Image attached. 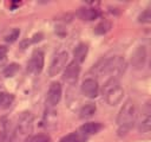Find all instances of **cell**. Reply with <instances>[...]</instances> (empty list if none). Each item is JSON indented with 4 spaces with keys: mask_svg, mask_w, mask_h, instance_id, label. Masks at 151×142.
I'll return each mask as SVG.
<instances>
[{
    "mask_svg": "<svg viewBox=\"0 0 151 142\" xmlns=\"http://www.w3.org/2000/svg\"><path fill=\"white\" fill-rule=\"evenodd\" d=\"M87 52H88V46H87L86 44L81 43V44L77 45V47H76L74 51H73L74 60H76L78 64H81V63L85 60V58H86V56H87Z\"/></svg>",
    "mask_w": 151,
    "mask_h": 142,
    "instance_id": "4fadbf2b",
    "label": "cell"
},
{
    "mask_svg": "<svg viewBox=\"0 0 151 142\" xmlns=\"http://www.w3.org/2000/svg\"><path fill=\"white\" fill-rule=\"evenodd\" d=\"M18 71H19V64H17V63H12V64L7 65V66L4 69L2 73H4L5 77H13Z\"/></svg>",
    "mask_w": 151,
    "mask_h": 142,
    "instance_id": "ac0fdd59",
    "label": "cell"
},
{
    "mask_svg": "<svg viewBox=\"0 0 151 142\" xmlns=\"http://www.w3.org/2000/svg\"><path fill=\"white\" fill-rule=\"evenodd\" d=\"M103 129V124L99 122H87L80 125L79 128V134L81 136H90L99 133Z\"/></svg>",
    "mask_w": 151,
    "mask_h": 142,
    "instance_id": "30bf717a",
    "label": "cell"
},
{
    "mask_svg": "<svg viewBox=\"0 0 151 142\" xmlns=\"http://www.w3.org/2000/svg\"><path fill=\"white\" fill-rule=\"evenodd\" d=\"M59 142H83V136L79 133H71L61 137Z\"/></svg>",
    "mask_w": 151,
    "mask_h": 142,
    "instance_id": "ffe728a7",
    "label": "cell"
},
{
    "mask_svg": "<svg viewBox=\"0 0 151 142\" xmlns=\"http://www.w3.org/2000/svg\"><path fill=\"white\" fill-rule=\"evenodd\" d=\"M77 15L83 20H94L99 14L98 11L90 7H80L77 11Z\"/></svg>",
    "mask_w": 151,
    "mask_h": 142,
    "instance_id": "7c38bea8",
    "label": "cell"
},
{
    "mask_svg": "<svg viewBox=\"0 0 151 142\" xmlns=\"http://www.w3.org/2000/svg\"><path fill=\"white\" fill-rule=\"evenodd\" d=\"M138 129L142 133H146L151 130V104H149L146 109L144 110L139 120V123H138Z\"/></svg>",
    "mask_w": 151,
    "mask_h": 142,
    "instance_id": "8fae6325",
    "label": "cell"
},
{
    "mask_svg": "<svg viewBox=\"0 0 151 142\" xmlns=\"http://www.w3.org/2000/svg\"><path fill=\"white\" fill-rule=\"evenodd\" d=\"M144 60H145V50L144 47H139L134 53H133V57H132V63L134 66L139 67L144 64Z\"/></svg>",
    "mask_w": 151,
    "mask_h": 142,
    "instance_id": "5bb4252c",
    "label": "cell"
},
{
    "mask_svg": "<svg viewBox=\"0 0 151 142\" xmlns=\"http://www.w3.org/2000/svg\"><path fill=\"white\" fill-rule=\"evenodd\" d=\"M33 127V115L29 111H24L18 117V131L21 135L29 134Z\"/></svg>",
    "mask_w": 151,
    "mask_h": 142,
    "instance_id": "52a82bcc",
    "label": "cell"
},
{
    "mask_svg": "<svg viewBox=\"0 0 151 142\" xmlns=\"http://www.w3.org/2000/svg\"><path fill=\"white\" fill-rule=\"evenodd\" d=\"M109 30H110V24H109L107 21H101L100 24L97 25L94 32H96L97 34H104V33H106Z\"/></svg>",
    "mask_w": 151,
    "mask_h": 142,
    "instance_id": "44dd1931",
    "label": "cell"
},
{
    "mask_svg": "<svg viewBox=\"0 0 151 142\" xmlns=\"http://www.w3.org/2000/svg\"><path fill=\"white\" fill-rule=\"evenodd\" d=\"M44 63H45V58H44V52L40 50H35L32 53L31 59L28 60L27 64V70L31 73H40L42 67H44Z\"/></svg>",
    "mask_w": 151,
    "mask_h": 142,
    "instance_id": "5b68a950",
    "label": "cell"
},
{
    "mask_svg": "<svg viewBox=\"0 0 151 142\" xmlns=\"http://www.w3.org/2000/svg\"><path fill=\"white\" fill-rule=\"evenodd\" d=\"M137 118V109L136 104L131 101L127 99L120 108L118 116H117V127H118V134L120 136L126 135L131 128L133 127L134 122Z\"/></svg>",
    "mask_w": 151,
    "mask_h": 142,
    "instance_id": "7a4b0ae2",
    "label": "cell"
},
{
    "mask_svg": "<svg viewBox=\"0 0 151 142\" xmlns=\"http://www.w3.org/2000/svg\"><path fill=\"white\" fill-rule=\"evenodd\" d=\"M5 137H6V133L4 130L0 131V142H4L5 141Z\"/></svg>",
    "mask_w": 151,
    "mask_h": 142,
    "instance_id": "d4e9b609",
    "label": "cell"
},
{
    "mask_svg": "<svg viewBox=\"0 0 151 142\" xmlns=\"http://www.w3.org/2000/svg\"><path fill=\"white\" fill-rule=\"evenodd\" d=\"M126 70V62L120 56H114L107 59L99 60L92 69V72H94L96 76H110V78L120 77Z\"/></svg>",
    "mask_w": 151,
    "mask_h": 142,
    "instance_id": "6da1fadb",
    "label": "cell"
},
{
    "mask_svg": "<svg viewBox=\"0 0 151 142\" xmlns=\"http://www.w3.org/2000/svg\"><path fill=\"white\" fill-rule=\"evenodd\" d=\"M14 101V96L9 92H0V108L1 109H7L11 106V104Z\"/></svg>",
    "mask_w": 151,
    "mask_h": 142,
    "instance_id": "9a60e30c",
    "label": "cell"
},
{
    "mask_svg": "<svg viewBox=\"0 0 151 142\" xmlns=\"http://www.w3.org/2000/svg\"><path fill=\"white\" fill-rule=\"evenodd\" d=\"M79 73H80V64H78L76 60H72L71 63H68V65H66L64 70L63 79L68 84H74L79 78Z\"/></svg>",
    "mask_w": 151,
    "mask_h": 142,
    "instance_id": "8992f818",
    "label": "cell"
},
{
    "mask_svg": "<svg viewBox=\"0 0 151 142\" xmlns=\"http://www.w3.org/2000/svg\"><path fill=\"white\" fill-rule=\"evenodd\" d=\"M6 54H7V47L6 46H0V63L5 59Z\"/></svg>",
    "mask_w": 151,
    "mask_h": 142,
    "instance_id": "cb8c5ba5",
    "label": "cell"
},
{
    "mask_svg": "<svg viewBox=\"0 0 151 142\" xmlns=\"http://www.w3.org/2000/svg\"><path fill=\"white\" fill-rule=\"evenodd\" d=\"M138 21L142 24H150L151 22V6L145 8L139 15H138Z\"/></svg>",
    "mask_w": 151,
    "mask_h": 142,
    "instance_id": "d6986e66",
    "label": "cell"
},
{
    "mask_svg": "<svg viewBox=\"0 0 151 142\" xmlns=\"http://www.w3.org/2000/svg\"><path fill=\"white\" fill-rule=\"evenodd\" d=\"M42 39V34L41 33H37V34H34L32 38H31V40L28 41L29 44H34V43H37V41H40Z\"/></svg>",
    "mask_w": 151,
    "mask_h": 142,
    "instance_id": "603a6c76",
    "label": "cell"
},
{
    "mask_svg": "<svg viewBox=\"0 0 151 142\" xmlns=\"http://www.w3.org/2000/svg\"><path fill=\"white\" fill-rule=\"evenodd\" d=\"M81 91L88 98H96L99 93V84L96 78H86L81 83Z\"/></svg>",
    "mask_w": 151,
    "mask_h": 142,
    "instance_id": "ba28073f",
    "label": "cell"
},
{
    "mask_svg": "<svg viewBox=\"0 0 151 142\" xmlns=\"http://www.w3.org/2000/svg\"><path fill=\"white\" fill-rule=\"evenodd\" d=\"M19 34H20L19 28H14V30H12V31L5 37V40H6L7 43H13V41H15V40L19 38Z\"/></svg>",
    "mask_w": 151,
    "mask_h": 142,
    "instance_id": "7402d4cb",
    "label": "cell"
},
{
    "mask_svg": "<svg viewBox=\"0 0 151 142\" xmlns=\"http://www.w3.org/2000/svg\"><path fill=\"white\" fill-rule=\"evenodd\" d=\"M25 142H51V138L46 134H37L28 136L25 140Z\"/></svg>",
    "mask_w": 151,
    "mask_h": 142,
    "instance_id": "e0dca14e",
    "label": "cell"
},
{
    "mask_svg": "<svg viewBox=\"0 0 151 142\" xmlns=\"http://www.w3.org/2000/svg\"><path fill=\"white\" fill-rule=\"evenodd\" d=\"M96 109L97 108H96V105L93 103H86L80 109V117L81 118H88V117L93 116V114L96 112Z\"/></svg>",
    "mask_w": 151,
    "mask_h": 142,
    "instance_id": "2e32d148",
    "label": "cell"
},
{
    "mask_svg": "<svg viewBox=\"0 0 151 142\" xmlns=\"http://www.w3.org/2000/svg\"><path fill=\"white\" fill-rule=\"evenodd\" d=\"M61 84L59 82H53L50 88H48V91H47V103L50 106H55L60 98H61Z\"/></svg>",
    "mask_w": 151,
    "mask_h": 142,
    "instance_id": "9c48e42d",
    "label": "cell"
},
{
    "mask_svg": "<svg viewBox=\"0 0 151 142\" xmlns=\"http://www.w3.org/2000/svg\"><path fill=\"white\" fill-rule=\"evenodd\" d=\"M67 60H68V53L66 51H60V52L55 53L51 60L50 66H48V76L54 77L59 72H61L66 67Z\"/></svg>",
    "mask_w": 151,
    "mask_h": 142,
    "instance_id": "277c9868",
    "label": "cell"
},
{
    "mask_svg": "<svg viewBox=\"0 0 151 142\" xmlns=\"http://www.w3.org/2000/svg\"><path fill=\"white\" fill-rule=\"evenodd\" d=\"M101 95L109 105H117L124 96V89L116 78H109L101 88Z\"/></svg>",
    "mask_w": 151,
    "mask_h": 142,
    "instance_id": "3957f363",
    "label": "cell"
}]
</instances>
